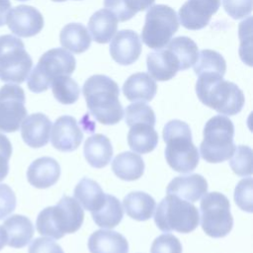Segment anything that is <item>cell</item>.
Here are the masks:
<instances>
[{
	"label": "cell",
	"mask_w": 253,
	"mask_h": 253,
	"mask_svg": "<svg viewBox=\"0 0 253 253\" xmlns=\"http://www.w3.org/2000/svg\"><path fill=\"white\" fill-rule=\"evenodd\" d=\"M82 92L91 115L102 125H116L123 119L120 89L112 78L102 74L92 75L85 81Z\"/></svg>",
	"instance_id": "6da1fadb"
},
{
	"label": "cell",
	"mask_w": 253,
	"mask_h": 253,
	"mask_svg": "<svg viewBox=\"0 0 253 253\" xmlns=\"http://www.w3.org/2000/svg\"><path fill=\"white\" fill-rule=\"evenodd\" d=\"M162 134L168 165L179 173L194 171L199 164L200 154L193 143L190 126L180 120H172L164 126Z\"/></svg>",
	"instance_id": "7a4b0ae2"
},
{
	"label": "cell",
	"mask_w": 253,
	"mask_h": 253,
	"mask_svg": "<svg viewBox=\"0 0 253 253\" xmlns=\"http://www.w3.org/2000/svg\"><path fill=\"white\" fill-rule=\"evenodd\" d=\"M196 93L204 105L221 115L234 116L242 110L245 103L242 90L221 76H199Z\"/></svg>",
	"instance_id": "3957f363"
},
{
	"label": "cell",
	"mask_w": 253,
	"mask_h": 253,
	"mask_svg": "<svg viewBox=\"0 0 253 253\" xmlns=\"http://www.w3.org/2000/svg\"><path fill=\"white\" fill-rule=\"evenodd\" d=\"M84 220L81 205L68 196H63L56 206L43 209L38 215L36 227L40 234L59 239L66 233L76 232Z\"/></svg>",
	"instance_id": "277c9868"
},
{
	"label": "cell",
	"mask_w": 253,
	"mask_h": 253,
	"mask_svg": "<svg viewBox=\"0 0 253 253\" xmlns=\"http://www.w3.org/2000/svg\"><path fill=\"white\" fill-rule=\"evenodd\" d=\"M234 126L225 116L211 118L204 126V139L200 144V154L210 163L223 162L235 150L233 143Z\"/></svg>",
	"instance_id": "5b68a950"
},
{
	"label": "cell",
	"mask_w": 253,
	"mask_h": 253,
	"mask_svg": "<svg viewBox=\"0 0 253 253\" xmlns=\"http://www.w3.org/2000/svg\"><path fill=\"white\" fill-rule=\"evenodd\" d=\"M154 221L163 232L175 230L189 233L199 225L200 214L198 209L190 202L168 194L155 210Z\"/></svg>",
	"instance_id": "8992f818"
},
{
	"label": "cell",
	"mask_w": 253,
	"mask_h": 253,
	"mask_svg": "<svg viewBox=\"0 0 253 253\" xmlns=\"http://www.w3.org/2000/svg\"><path fill=\"white\" fill-rule=\"evenodd\" d=\"M76 67L74 56L61 47L45 51L28 77V88L34 93L46 91L51 82L62 75H70Z\"/></svg>",
	"instance_id": "52a82bcc"
},
{
	"label": "cell",
	"mask_w": 253,
	"mask_h": 253,
	"mask_svg": "<svg viewBox=\"0 0 253 253\" xmlns=\"http://www.w3.org/2000/svg\"><path fill=\"white\" fill-rule=\"evenodd\" d=\"M33 66V60L26 51L24 42L12 36H0V80L9 83H23Z\"/></svg>",
	"instance_id": "ba28073f"
},
{
	"label": "cell",
	"mask_w": 253,
	"mask_h": 253,
	"mask_svg": "<svg viewBox=\"0 0 253 253\" xmlns=\"http://www.w3.org/2000/svg\"><path fill=\"white\" fill-rule=\"evenodd\" d=\"M178 29L179 21L175 10L163 4L154 5L145 15L141 40L148 47L160 49L169 42Z\"/></svg>",
	"instance_id": "9c48e42d"
},
{
	"label": "cell",
	"mask_w": 253,
	"mask_h": 253,
	"mask_svg": "<svg viewBox=\"0 0 253 253\" xmlns=\"http://www.w3.org/2000/svg\"><path fill=\"white\" fill-rule=\"evenodd\" d=\"M201 225L205 233L213 238L226 236L232 229L233 217L228 199L221 193L204 195L200 205Z\"/></svg>",
	"instance_id": "30bf717a"
},
{
	"label": "cell",
	"mask_w": 253,
	"mask_h": 253,
	"mask_svg": "<svg viewBox=\"0 0 253 253\" xmlns=\"http://www.w3.org/2000/svg\"><path fill=\"white\" fill-rule=\"evenodd\" d=\"M26 97L22 87L6 84L0 88V131L15 132L27 117Z\"/></svg>",
	"instance_id": "8fae6325"
},
{
	"label": "cell",
	"mask_w": 253,
	"mask_h": 253,
	"mask_svg": "<svg viewBox=\"0 0 253 253\" xmlns=\"http://www.w3.org/2000/svg\"><path fill=\"white\" fill-rule=\"evenodd\" d=\"M6 24L13 34L22 38H30L42 30L43 17L35 7L20 5L10 10Z\"/></svg>",
	"instance_id": "7c38bea8"
},
{
	"label": "cell",
	"mask_w": 253,
	"mask_h": 253,
	"mask_svg": "<svg viewBox=\"0 0 253 253\" xmlns=\"http://www.w3.org/2000/svg\"><path fill=\"white\" fill-rule=\"evenodd\" d=\"M220 6V0H187L179 9L181 25L188 30L205 28Z\"/></svg>",
	"instance_id": "4fadbf2b"
},
{
	"label": "cell",
	"mask_w": 253,
	"mask_h": 253,
	"mask_svg": "<svg viewBox=\"0 0 253 253\" xmlns=\"http://www.w3.org/2000/svg\"><path fill=\"white\" fill-rule=\"evenodd\" d=\"M50 136L52 146L62 152L73 151L78 148L83 139V132L75 118L61 116L53 124Z\"/></svg>",
	"instance_id": "5bb4252c"
},
{
	"label": "cell",
	"mask_w": 253,
	"mask_h": 253,
	"mask_svg": "<svg viewBox=\"0 0 253 253\" xmlns=\"http://www.w3.org/2000/svg\"><path fill=\"white\" fill-rule=\"evenodd\" d=\"M141 53V42L131 30H122L116 34L110 43L112 58L121 65H129L136 61Z\"/></svg>",
	"instance_id": "9a60e30c"
},
{
	"label": "cell",
	"mask_w": 253,
	"mask_h": 253,
	"mask_svg": "<svg viewBox=\"0 0 253 253\" xmlns=\"http://www.w3.org/2000/svg\"><path fill=\"white\" fill-rule=\"evenodd\" d=\"M21 125V135L28 146L39 148L48 142L51 122L45 115L42 113L32 114L26 117Z\"/></svg>",
	"instance_id": "2e32d148"
},
{
	"label": "cell",
	"mask_w": 253,
	"mask_h": 253,
	"mask_svg": "<svg viewBox=\"0 0 253 253\" xmlns=\"http://www.w3.org/2000/svg\"><path fill=\"white\" fill-rule=\"evenodd\" d=\"M166 192L187 202L194 203L208 193V182L200 174L178 176L168 184Z\"/></svg>",
	"instance_id": "e0dca14e"
},
{
	"label": "cell",
	"mask_w": 253,
	"mask_h": 253,
	"mask_svg": "<svg viewBox=\"0 0 253 253\" xmlns=\"http://www.w3.org/2000/svg\"><path fill=\"white\" fill-rule=\"evenodd\" d=\"M58 162L48 156L36 159L27 170L29 183L38 189H46L54 185L60 176Z\"/></svg>",
	"instance_id": "ac0fdd59"
},
{
	"label": "cell",
	"mask_w": 253,
	"mask_h": 253,
	"mask_svg": "<svg viewBox=\"0 0 253 253\" xmlns=\"http://www.w3.org/2000/svg\"><path fill=\"white\" fill-rule=\"evenodd\" d=\"M146 64L150 76L158 81L170 80L180 70L177 56L167 47L148 53Z\"/></svg>",
	"instance_id": "d6986e66"
},
{
	"label": "cell",
	"mask_w": 253,
	"mask_h": 253,
	"mask_svg": "<svg viewBox=\"0 0 253 253\" xmlns=\"http://www.w3.org/2000/svg\"><path fill=\"white\" fill-rule=\"evenodd\" d=\"M157 91L156 82L145 72L131 74L123 85V93L131 102H149Z\"/></svg>",
	"instance_id": "ffe728a7"
},
{
	"label": "cell",
	"mask_w": 253,
	"mask_h": 253,
	"mask_svg": "<svg viewBox=\"0 0 253 253\" xmlns=\"http://www.w3.org/2000/svg\"><path fill=\"white\" fill-rule=\"evenodd\" d=\"M90 253H127L128 243L121 233L113 230H96L88 240Z\"/></svg>",
	"instance_id": "44dd1931"
},
{
	"label": "cell",
	"mask_w": 253,
	"mask_h": 253,
	"mask_svg": "<svg viewBox=\"0 0 253 253\" xmlns=\"http://www.w3.org/2000/svg\"><path fill=\"white\" fill-rule=\"evenodd\" d=\"M3 227L7 236V245L13 248L26 246L34 236V225L30 218L22 214H13L4 220Z\"/></svg>",
	"instance_id": "7402d4cb"
},
{
	"label": "cell",
	"mask_w": 253,
	"mask_h": 253,
	"mask_svg": "<svg viewBox=\"0 0 253 253\" xmlns=\"http://www.w3.org/2000/svg\"><path fill=\"white\" fill-rule=\"evenodd\" d=\"M84 156L94 168L107 166L113 156V146L110 139L102 133L91 135L84 143Z\"/></svg>",
	"instance_id": "603a6c76"
},
{
	"label": "cell",
	"mask_w": 253,
	"mask_h": 253,
	"mask_svg": "<svg viewBox=\"0 0 253 253\" xmlns=\"http://www.w3.org/2000/svg\"><path fill=\"white\" fill-rule=\"evenodd\" d=\"M88 28L96 42L107 43L117 32L118 19L110 10L101 9L91 16Z\"/></svg>",
	"instance_id": "cb8c5ba5"
},
{
	"label": "cell",
	"mask_w": 253,
	"mask_h": 253,
	"mask_svg": "<svg viewBox=\"0 0 253 253\" xmlns=\"http://www.w3.org/2000/svg\"><path fill=\"white\" fill-rule=\"evenodd\" d=\"M112 170L122 180L134 181L142 176L144 162L140 155L134 152L125 151L115 157L112 162Z\"/></svg>",
	"instance_id": "d4e9b609"
},
{
	"label": "cell",
	"mask_w": 253,
	"mask_h": 253,
	"mask_svg": "<svg viewBox=\"0 0 253 253\" xmlns=\"http://www.w3.org/2000/svg\"><path fill=\"white\" fill-rule=\"evenodd\" d=\"M123 206L129 217L138 221H144L152 216L156 204L150 195L137 191L127 194L124 198Z\"/></svg>",
	"instance_id": "484cf974"
},
{
	"label": "cell",
	"mask_w": 253,
	"mask_h": 253,
	"mask_svg": "<svg viewBox=\"0 0 253 253\" xmlns=\"http://www.w3.org/2000/svg\"><path fill=\"white\" fill-rule=\"evenodd\" d=\"M127 143L134 152L149 153L158 143V133L153 126L147 124L133 125L127 133Z\"/></svg>",
	"instance_id": "4316f807"
},
{
	"label": "cell",
	"mask_w": 253,
	"mask_h": 253,
	"mask_svg": "<svg viewBox=\"0 0 253 253\" xmlns=\"http://www.w3.org/2000/svg\"><path fill=\"white\" fill-rule=\"evenodd\" d=\"M59 40L62 47L73 53L86 51L91 44V37L85 26L78 23H70L63 27Z\"/></svg>",
	"instance_id": "83f0119b"
},
{
	"label": "cell",
	"mask_w": 253,
	"mask_h": 253,
	"mask_svg": "<svg viewBox=\"0 0 253 253\" xmlns=\"http://www.w3.org/2000/svg\"><path fill=\"white\" fill-rule=\"evenodd\" d=\"M76 201L87 211L99 210L105 202V193L100 185L89 178H83L74 189Z\"/></svg>",
	"instance_id": "f1b7e54d"
},
{
	"label": "cell",
	"mask_w": 253,
	"mask_h": 253,
	"mask_svg": "<svg viewBox=\"0 0 253 253\" xmlns=\"http://www.w3.org/2000/svg\"><path fill=\"white\" fill-rule=\"evenodd\" d=\"M91 213L93 220L98 226L112 229L122 221L124 211L120 201L115 196L105 194L103 206L99 210L91 211Z\"/></svg>",
	"instance_id": "f546056e"
},
{
	"label": "cell",
	"mask_w": 253,
	"mask_h": 253,
	"mask_svg": "<svg viewBox=\"0 0 253 253\" xmlns=\"http://www.w3.org/2000/svg\"><path fill=\"white\" fill-rule=\"evenodd\" d=\"M196 75H214L221 76L225 74L226 62L223 56L212 49H203L198 55V59L194 64Z\"/></svg>",
	"instance_id": "4dcf8cb0"
},
{
	"label": "cell",
	"mask_w": 253,
	"mask_h": 253,
	"mask_svg": "<svg viewBox=\"0 0 253 253\" xmlns=\"http://www.w3.org/2000/svg\"><path fill=\"white\" fill-rule=\"evenodd\" d=\"M166 47L177 56L180 63V70L190 68L198 59V45L188 37L174 38L173 40L169 41Z\"/></svg>",
	"instance_id": "1f68e13d"
},
{
	"label": "cell",
	"mask_w": 253,
	"mask_h": 253,
	"mask_svg": "<svg viewBox=\"0 0 253 253\" xmlns=\"http://www.w3.org/2000/svg\"><path fill=\"white\" fill-rule=\"evenodd\" d=\"M155 0H104V6L110 10L120 22L130 20L137 12L150 8Z\"/></svg>",
	"instance_id": "d6a6232c"
},
{
	"label": "cell",
	"mask_w": 253,
	"mask_h": 253,
	"mask_svg": "<svg viewBox=\"0 0 253 253\" xmlns=\"http://www.w3.org/2000/svg\"><path fill=\"white\" fill-rule=\"evenodd\" d=\"M54 98L61 104L70 105L75 103L80 95L79 85L68 75L55 78L50 84Z\"/></svg>",
	"instance_id": "836d02e7"
},
{
	"label": "cell",
	"mask_w": 253,
	"mask_h": 253,
	"mask_svg": "<svg viewBox=\"0 0 253 253\" xmlns=\"http://www.w3.org/2000/svg\"><path fill=\"white\" fill-rule=\"evenodd\" d=\"M154 111L144 102H134L128 105L126 109V124L130 127L137 124L155 125Z\"/></svg>",
	"instance_id": "e575fe53"
},
{
	"label": "cell",
	"mask_w": 253,
	"mask_h": 253,
	"mask_svg": "<svg viewBox=\"0 0 253 253\" xmlns=\"http://www.w3.org/2000/svg\"><path fill=\"white\" fill-rule=\"evenodd\" d=\"M252 149L246 145H238L231 157L229 165L232 171L241 177L250 176L252 174Z\"/></svg>",
	"instance_id": "d590c367"
},
{
	"label": "cell",
	"mask_w": 253,
	"mask_h": 253,
	"mask_svg": "<svg viewBox=\"0 0 253 253\" xmlns=\"http://www.w3.org/2000/svg\"><path fill=\"white\" fill-rule=\"evenodd\" d=\"M234 201L244 211L252 212L253 180L251 177L240 180L234 190Z\"/></svg>",
	"instance_id": "8d00e7d4"
},
{
	"label": "cell",
	"mask_w": 253,
	"mask_h": 253,
	"mask_svg": "<svg viewBox=\"0 0 253 253\" xmlns=\"http://www.w3.org/2000/svg\"><path fill=\"white\" fill-rule=\"evenodd\" d=\"M150 253H182V245L176 236L164 233L154 239Z\"/></svg>",
	"instance_id": "74e56055"
},
{
	"label": "cell",
	"mask_w": 253,
	"mask_h": 253,
	"mask_svg": "<svg viewBox=\"0 0 253 253\" xmlns=\"http://www.w3.org/2000/svg\"><path fill=\"white\" fill-rule=\"evenodd\" d=\"M222 6L231 18L238 20L250 15L252 0H222Z\"/></svg>",
	"instance_id": "f35d334b"
},
{
	"label": "cell",
	"mask_w": 253,
	"mask_h": 253,
	"mask_svg": "<svg viewBox=\"0 0 253 253\" xmlns=\"http://www.w3.org/2000/svg\"><path fill=\"white\" fill-rule=\"evenodd\" d=\"M16 196L6 184H0V220L15 211Z\"/></svg>",
	"instance_id": "ab89813d"
},
{
	"label": "cell",
	"mask_w": 253,
	"mask_h": 253,
	"mask_svg": "<svg viewBox=\"0 0 253 253\" xmlns=\"http://www.w3.org/2000/svg\"><path fill=\"white\" fill-rule=\"evenodd\" d=\"M29 253H64L61 246L47 237L34 239L29 246Z\"/></svg>",
	"instance_id": "60d3db41"
},
{
	"label": "cell",
	"mask_w": 253,
	"mask_h": 253,
	"mask_svg": "<svg viewBox=\"0 0 253 253\" xmlns=\"http://www.w3.org/2000/svg\"><path fill=\"white\" fill-rule=\"evenodd\" d=\"M12 155V144L8 137L0 133V181L4 180L9 172V160Z\"/></svg>",
	"instance_id": "b9f144b4"
},
{
	"label": "cell",
	"mask_w": 253,
	"mask_h": 253,
	"mask_svg": "<svg viewBox=\"0 0 253 253\" xmlns=\"http://www.w3.org/2000/svg\"><path fill=\"white\" fill-rule=\"evenodd\" d=\"M10 10H11V2L9 0H0V27L6 24L7 17Z\"/></svg>",
	"instance_id": "7bdbcfd3"
},
{
	"label": "cell",
	"mask_w": 253,
	"mask_h": 253,
	"mask_svg": "<svg viewBox=\"0 0 253 253\" xmlns=\"http://www.w3.org/2000/svg\"><path fill=\"white\" fill-rule=\"evenodd\" d=\"M7 243V236H6V232L3 226L0 225V250L6 245Z\"/></svg>",
	"instance_id": "ee69618b"
},
{
	"label": "cell",
	"mask_w": 253,
	"mask_h": 253,
	"mask_svg": "<svg viewBox=\"0 0 253 253\" xmlns=\"http://www.w3.org/2000/svg\"><path fill=\"white\" fill-rule=\"evenodd\" d=\"M18 1H28V0H18Z\"/></svg>",
	"instance_id": "f6af8a7d"
}]
</instances>
